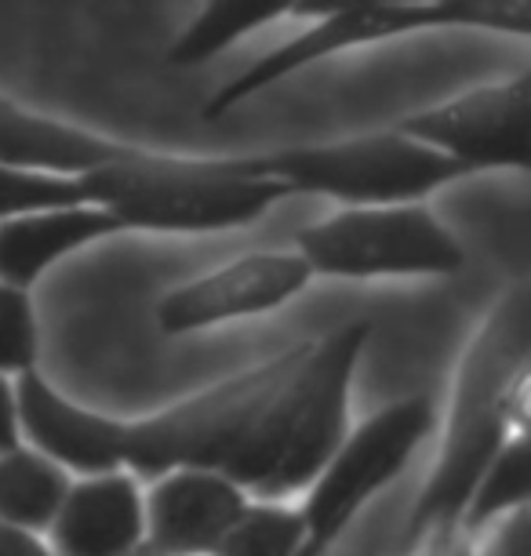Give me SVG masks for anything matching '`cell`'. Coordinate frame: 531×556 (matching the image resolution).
Instances as JSON below:
<instances>
[{"mask_svg": "<svg viewBox=\"0 0 531 556\" xmlns=\"http://www.w3.org/2000/svg\"><path fill=\"white\" fill-rule=\"evenodd\" d=\"M528 364L531 288L517 280L492 306L463 356L441 458L404 520L393 556H412L426 539L447 545L459 531V517L488 462L506 444L509 426H524L528 418Z\"/></svg>", "mask_w": 531, "mask_h": 556, "instance_id": "cell-1", "label": "cell"}, {"mask_svg": "<svg viewBox=\"0 0 531 556\" xmlns=\"http://www.w3.org/2000/svg\"><path fill=\"white\" fill-rule=\"evenodd\" d=\"M368 339L371 320L342 324L314 339V350L277 386L218 473L263 502L314 484L350 433V382Z\"/></svg>", "mask_w": 531, "mask_h": 556, "instance_id": "cell-2", "label": "cell"}, {"mask_svg": "<svg viewBox=\"0 0 531 556\" xmlns=\"http://www.w3.org/2000/svg\"><path fill=\"white\" fill-rule=\"evenodd\" d=\"M88 204L117 218L121 229L153 233H212L252 226L295 190L280 178L258 175L252 156L241 161H186L142 150L131 161L80 175Z\"/></svg>", "mask_w": 531, "mask_h": 556, "instance_id": "cell-3", "label": "cell"}, {"mask_svg": "<svg viewBox=\"0 0 531 556\" xmlns=\"http://www.w3.org/2000/svg\"><path fill=\"white\" fill-rule=\"evenodd\" d=\"M314 350V339L291 342L269 361L168 407V412L124 422V469L157 480L172 469H223L277 386Z\"/></svg>", "mask_w": 531, "mask_h": 556, "instance_id": "cell-4", "label": "cell"}, {"mask_svg": "<svg viewBox=\"0 0 531 556\" xmlns=\"http://www.w3.org/2000/svg\"><path fill=\"white\" fill-rule=\"evenodd\" d=\"M422 29H492V34H531V0H430V4H382V8H350V12L325 15L314 29L288 40L255 66L237 73L207 99L204 117L215 121L233 106L258 96L269 84L291 77L317 59L336 55L342 48L371 45V40L422 34Z\"/></svg>", "mask_w": 531, "mask_h": 556, "instance_id": "cell-5", "label": "cell"}, {"mask_svg": "<svg viewBox=\"0 0 531 556\" xmlns=\"http://www.w3.org/2000/svg\"><path fill=\"white\" fill-rule=\"evenodd\" d=\"M255 172L280 178L295 193H325L350 207L412 204L437 186L470 175L452 156L404 131L364 135V139L331 146H299V150L252 156Z\"/></svg>", "mask_w": 531, "mask_h": 556, "instance_id": "cell-6", "label": "cell"}, {"mask_svg": "<svg viewBox=\"0 0 531 556\" xmlns=\"http://www.w3.org/2000/svg\"><path fill=\"white\" fill-rule=\"evenodd\" d=\"M433 422L430 396H408L350 429L328 466L314 477L299 509L302 542L295 556H328L336 549L357 513L401 477L412 451L430 437Z\"/></svg>", "mask_w": 531, "mask_h": 556, "instance_id": "cell-7", "label": "cell"}, {"mask_svg": "<svg viewBox=\"0 0 531 556\" xmlns=\"http://www.w3.org/2000/svg\"><path fill=\"white\" fill-rule=\"evenodd\" d=\"M299 255L328 277H447L466 262L459 240L419 201L346 207L302 229Z\"/></svg>", "mask_w": 531, "mask_h": 556, "instance_id": "cell-8", "label": "cell"}, {"mask_svg": "<svg viewBox=\"0 0 531 556\" xmlns=\"http://www.w3.org/2000/svg\"><path fill=\"white\" fill-rule=\"evenodd\" d=\"M531 77L517 73L514 80L477 88L470 96L444 102L437 110L415 113L401 121L397 131L412 135L466 172H495V167H514L528 172L531 164Z\"/></svg>", "mask_w": 531, "mask_h": 556, "instance_id": "cell-9", "label": "cell"}, {"mask_svg": "<svg viewBox=\"0 0 531 556\" xmlns=\"http://www.w3.org/2000/svg\"><path fill=\"white\" fill-rule=\"evenodd\" d=\"M309 277L314 269L299 251H255L172 291L157 306V324L164 334H190L223 320L255 317L295 299Z\"/></svg>", "mask_w": 531, "mask_h": 556, "instance_id": "cell-10", "label": "cell"}, {"mask_svg": "<svg viewBox=\"0 0 531 556\" xmlns=\"http://www.w3.org/2000/svg\"><path fill=\"white\" fill-rule=\"evenodd\" d=\"M248 506L244 491L218 469H172L142 502L146 531L135 556H212Z\"/></svg>", "mask_w": 531, "mask_h": 556, "instance_id": "cell-11", "label": "cell"}, {"mask_svg": "<svg viewBox=\"0 0 531 556\" xmlns=\"http://www.w3.org/2000/svg\"><path fill=\"white\" fill-rule=\"evenodd\" d=\"M15 418L18 437L69 473L96 477L124 469V422L66 401L37 367L15 382Z\"/></svg>", "mask_w": 531, "mask_h": 556, "instance_id": "cell-12", "label": "cell"}, {"mask_svg": "<svg viewBox=\"0 0 531 556\" xmlns=\"http://www.w3.org/2000/svg\"><path fill=\"white\" fill-rule=\"evenodd\" d=\"M146 531V509L124 469L73 480L48 523L51 556H131Z\"/></svg>", "mask_w": 531, "mask_h": 556, "instance_id": "cell-13", "label": "cell"}, {"mask_svg": "<svg viewBox=\"0 0 531 556\" xmlns=\"http://www.w3.org/2000/svg\"><path fill=\"white\" fill-rule=\"evenodd\" d=\"M113 233H121V223L99 204H73L4 218L0 223V280L29 291L69 251Z\"/></svg>", "mask_w": 531, "mask_h": 556, "instance_id": "cell-14", "label": "cell"}, {"mask_svg": "<svg viewBox=\"0 0 531 556\" xmlns=\"http://www.w3.org/2000/svg\"><path fill=\"white\" fill-rule=\"evenodd\" d=\"M139 153V146L99 139V135L80 131L73 124L37 117V113H26L18 106L0 113V164L80 178L88 172H99V167L131 161Z\"/></svg>", "mask_w": 531, "mask_h": 556, "instance_id": "cell-15", "label": "cell"}, {"mask_svg": "<svg viewBox=\"0 0 531 556\" xmlns=\"http://www.w3.org/2000/svg\"><path fill=\"white\" fill-rule=\"evenodd\" d=\"M69 469L34 447L0 451V520L29 534H45L69 491Z\"/></svg>", "mask_w": 531, "mask_h": 556, "instance_id": "cell-16", "label": "cell"}, {"mask_svg": "<svg viewBox=\"0 0 531 556\" xmlns=\"http://www.w3.org/2000/svg\"><path fill=\"white\" fill-rule=\"evenodd\" d=\"M295 0H207V8L182 29L179 40L168 51L175 66H197V62L215 59L233 40L255 34L258 26L288 15Z\"/></svg>", "mask_w": 531, "mask_h": 556, "instance_id": "cell-17", "label": "cell"}, {"mask_svg": "<svg viewBox=\"0 0 531 556\" xmlns=\"http://www.w3.org/2000/svg\"><path fill=\"white\" fill-rule=\"evenodd\" d=\"M528 498H531V444L524 426H520L514 437H506V444L495 451V458L488 462V469L477 480L473 495L459 517V531L466 534L484 531L498 517L528 506Z\"/></svg>", "mask_w": 531, "mask_h": 556, "instance_id": "cell-18", "label": "cell"}, {"mask_svg": "<svg viewBox=\"0 0 531 556\" xmlns=\"http://www.w3.org/2000/svg\"><path fill=\"white\" fill-rule=\"evenodd\" d=\"M302 542L299 509H285L277 502H258L223 534L212 556H295Z\"/></svg>", "mask_w": 531, "mask_h": 556, "instance_id": "cell-19", "label": "cell"}, {"mask_svg": "<svg viewBox=\"0 0 531 556\" xmlns=\"http://www.w3.org/2000/svg\"><path fill=\"white\" fill-rule=\"evenodd\" d=\"M73 204H88L80 178L0 164V223L15 215L51 212V207H73Z\"/></svg>", "mask_w": 531, "mask_h": 556, "instance_id": "cell-20", "label": "cell"}, {"mask_svg": "<svg viewBox=\"0 0 531 556\" xmlns=\"http://www.w3.org/2000/svg\"><path fill=\"white\" fill-rule=\"evenodd\" d=\"M37 353L40 339L34 302H29L26 288L0 280V371L23 375L29 367H37Z\"/></svg>", "mask_w": 531, "mask_h": 556, "instance_id": "cell-21", "label": "cell"}, {"mask_svg": "<svg viewBox=\"0 0 531 556\" xmlns=\"http://www.w3.org/2000/svg\"><path fill=\"white\" fill-rule=\"evenodd\" d=\"M481 556H531V523H528V506H520L506 517H498V528L492 542L484 545Z\"/></svg>", "mask_w": 531, "mask_h": 556, "instance_id": "cell-22", "label": "cell"}, {"mask_svg": "<svg viewBox=\"0 0 531 556\" xmlns=\"http://www.w3.org/2000/svg\"><path fill=\"white\" fill-rule=\"evenodd\" d=\"M382 4H430V0H295L291 12L325 18L336 12H350V8H382Z\"/></svg>", "mask_w": 531, "mask_h": 556, "instance_id": "cell-23", "label": "cell"}, {"mask_svg": "<svg viewBox=\"0 0 531 556\" xmlns=\"http://www.w3.org/2000/svg\"><path fill=\"white\" fill-rule=\"evenodd\" d=\"M18 444H23V437H18V418H15V386L0 371V451H12Z\"/></svg>", "mask_w": 531, "mask_h": 556, "instance_id": "cell-24", "label": "cell"}, {"mask_svg": "<svg viewBox=\"0 0 531 556\" xmlns=\"http://www.w3.org/2000/svg\"><path fill=\"white\" fill-rule=\"evenodd\" d=\"M45 553H48V545L40 542L37 534L0 520V556H45Z\"/></svg>", "mask_w": 531, "mask_h": 556, "instance_id": "cell-25", "label": "cell"}, {"mask_svg": "<svg viewBox=\"0 0 531 556\" xmlns=\"http://www.w3.org/2000/svg\"><path fill=\"white\" fill-rule=\"evenodd\" d=\"M15 106V102H8L4 96H0V113H8V110H12Z\"/></svg>", "mask_w": 531, "mask_h": 556, "instance_id": "cell-26", "label": "cell"}, {"mask_svg": "<svg viewBox=\"0 0 531 556\" xmlns=\"http://www.w3.org/2000/svg\"><path fill=\"white\" fill-rule=\"evenodd\" d=\"M45 556H51V549H48V553H45Z\"/></svg>", "mask_w": 531, "mask_h": 556, "instance_id": "cell-27", "label": "cell"}, {"mask_svg": "<svg viewBox=\"0 0 531 556\" xmlns=\"http://www.w3.org/2000/svg\"><path fill=\"white\" fill-rule=\"evenodd\" d=\"M131 556H135V553H131Z\"/></svg>", "mask_w": 531, "mask_h": 556, "instance_id": "cell-28", "label": "cell"}]
</instances>
